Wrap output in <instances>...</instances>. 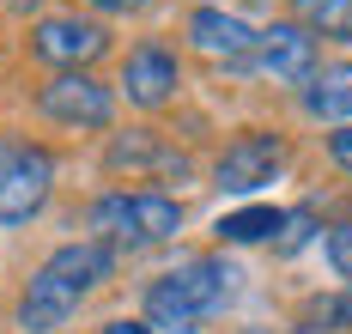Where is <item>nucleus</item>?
I'll list each match as a JSON object with an SVG mask.
<instances>
[{"label":"nucleus","mask_w":352,"mask_h":334,"mask_svg":"<svg viewBox=\"0 0 352 334\" xmlns=\"http://www.w3.org/2000/svg\"><path fill=\"white\" fill-rule=\"evenodd\" d=\"M116 267H122V256L109 243H98V237H79V243L49 249L36 261V274L25 280V292H19V310H12L19 334H61L116 280Z\"/></svg>","instance_id":"f257e3e1"},{"label":"nucleus","mask_w":352,"mask_h":334,"mask_svg":"<svg viewBox=\"0 0 352 334\" xmlns=\"http://www.w3.org/2000/svg\"><path fill=\"white\" fill-rule=\"evenodd\" d=\"M237 261L207 249V256H182L176 267H164L152 286H146V322L158 334H201L212 316L231 310L237 298Z\"/></svg>","instance_id":"f03ea898"},{"label":"nucleus","mask_w":352,"mask_h":334,"mask_svg":"<svg viewBox=\"0 0 352 334\" xmlns=\"http://www.w3.org/2000/svg\"><path fill=\"white\" fill-rule=\"evenodd\" d=\"M176 231H182V201L164 194V188H104L85 207V237L109 243L116 256L176 243Z\"/></svg>","instance_id":"7ed1b4c3"},{"label":"nucleus","mask_w":352,"mask_h":334,"mask_svg":"<svg viewBox=\"0 0 352 334\" xmlns=\"http://www.w3.org/2000/svg\"><path fill=\"white\" fill-rule=\"evenodd\" d=\"M55 194V152L0 134V225H31Z\"/></svg>","instance_id":"20e7f679"},{"label":"nucleus","mask_w":352,"mask_h":334,"mask_svg":"<svg viewBox=\"0 0 352 334\" xmlns=\"http://www.w3.org/2000/svg\"><path fill=\"white\" fill-rule=\"evenodd\" d=\"M285 164H292L285 134L249 128V134H237L231 146L212 158V188H219V194H261V188H274L285 177Z\"/></svg>","instance_id":"39448f33"},{"label":"nucleus","mask_w":352,"mask_h":334,"mask_svg":"<svg viewBox=\"0 0 352 334\" xmlns=\"http://www.w3.org/2000/svg\"><path fill=\"white\" fill-rule=\"evenodd\" d=\"M36 110L49 115L55 128H73V134H98L116 122V85L79 67V74H55L43 91H36Z\"/></svg>","instance_id":"423d86ee"},{"label":"nucleus","mask_w":352,"mask_h":334,"mask_svg":"<svg viewBox=\"0 0 352 334\" xmlns=\"http://www.w3.org/2000/svg\"><path fill=\"white\" fill-rule=\"evenodd\" d=\"M104 49H109V31H104V19H91V12H43L31 25V55L43 67H55V74L91 67Z\"/></svg>","instance_id":"0eeeda50"},{"label":"nucleus","mask_w":352,"mask_h":334,"mask_svg":"<svg viewBox=\"0 0 352 334\" xmlns=\"http://www.w3.org/2000/svg\"><path fill=\"white\" fill-rule=\"evenodd\" d=\"M322 67V43L298 25V19H274V25H261V37H255V61H249V74L274 79V85H304V79Z\"/></svg>","instance_id":"6e6552de"},{"label":"nucleus","mask_w":352,"mask_h":334,"mask_svg":"<svg viewBox=\"0 0 352 334\" xmlns=\"http://www.w3.org/2000/svg\"><path fill=\"white\" fill-rule=\"evenodd\" d=\"M176 91H182V61L164 43H134L116 79V98H128L134 110H164Z\"/></svg>","instance_id":"1a4fd4ad"},{"label":"nucleus","mask_w":352,"mask_h":334,"mask_svg":"<svg viewBox=\"0 0 352 334\" xmlns=\"http://www.w3.org/2000/svg\"><path fill=\"white\" fill-rule=\"evenodd\" d=\"M255 25L243 12H225V6H195L188 12V43L195 55H207L212 67H249L255 61Z\"/></svg>","instance_id":"9d476101"},{"label":"nucleus","mask_w":352,"mask_h":334,"mask_svg":"<svg viewBox=\"0 0 352 334\" xmlns=\"http://www.w3.org/2000/svg\"><path fill=\"white\" fill-rule=\"evenodd\" d=\"M298 110L310 115V122H328V128L352 122V61L316 67V74L298 85Z\"/></svg>","instance_id":"9b49d317"},{"label":"nucleus","mask_w":352,"mask_h":334,"mask_svg":"<svg viewBox=\"0 0 352 334\" xmlns=\"http://www.w3.org/2000/svg\"><path fill=\"white\" fill-rule=\"evenodd\" d=\"M104 164L116 170V177H122V170H128V177H134V170H176V177L188 170V158H182V152H170L152 128L116 134V140H109V152H104Z\"/></svg>","instance_id":"f8f14e48"},{"label":"nucleus","mask_w":352,"mask_h":334,"mask_svg":"<svg viewBox=\"0 0 352 334\" xmlns=\"http://www.w3.org/2000/svg\"><path fill=\"white\" fill-rule=\"evenodd\" d=\"M280 225H285V207H274V201H249V207L219 213L212 237H219V249H249V243H274Z\"/></svg>","instance_id":"ddd939ff"},{"label":"nucleus","mask_w":352,"mask_h":334,"mask_svg":"<svg viewBox=\"0 0 352 334\" xmlns=\"http://www.w3.org/2000/svg\"><path fill=\"white\" fill-rule=\"evenodd\" d=\"M298 25L316 43H352V0H298Z\"/></svg>","instance_id":"4468645a"},{"label":"nucleus","mask_w":352,"mask_h":334,"mask_svg":"<svg viewBox=\"0 0 352 334\" xmlns=\"http://www.w3.org/2000/svg\"><path fill=\"white\" fill-rule=\"evenodd\" d=\"M310 225H316V213H310V207H292V213H285V225H280V237H274V249H280V256H298V249L310 243Z\"/></svg>","instance_id":"2eb2a0df"},{"label":"nucleus","mask_w":352,"mask_h":334,"mask_svg":"<svg viewBox=\"0 0 352 334\" xmlns=\"http://www.w3.org/2000/svg\"><path fill=\"white\" fill-rule=\"evenodd\" d=\"M322 256H328V267H334V274H340V280L352 286V219H340L334 231H328V243H322Z\"/></svg>","instance_id":"dca6fc26"},{"label":"nucleus","mask_w":352,"mask_h":334,"mask_svg":"<svg viewBox=\"0 0 352 334\" xmlns=\"http://www.w3.org/2000/svg\"><path fill=\"white\" fill-rule=\"evenodd\" d=\"M328 158H334L340 170H352V122H340V128H328Z\"/></svg>","instance_id":"f3484780"},{"label":"nucleus","mask_w":352,"mask_h":334,"mask_svg":"<svg viewBox=\"0 0 352 334\" xmlns=\"http://www.w3.org/2000/svg\"><path fill=\"white\" fill-rule=\"evenodd\" d=\"M85 6H91V19H98V12H109V19H122V12H146L152 0H85Z\"/></svg>","instance_id":"a211bd4d"},{"label":"nucleus","mask_w":352,"mask_h":334,"mask_svg":"<svg viewBox=\"0 0 352 334\" xmlns=\"http://www.w3.org/2000/svg\"><path fill=\"white\" fill-rule=\"evenodd\" d=\"M98 334H158V329H152L146 316H116V322H104Z\"/></svg>","instance_id":"6ab92c4d"},{"label":"nucleus","mask_w":352,"mask_h":334,"mask_svg":"<svg viewBox=\"0 0 352 334\" xmlns=\"http://www.w3.org/2000/svg\"><path fill=\"white\" fill-rule=\"evenodd\" d=\"M292 6H298V0H292Z\"/></svg>","instance_id":"aec40b11"}]
</instances>
